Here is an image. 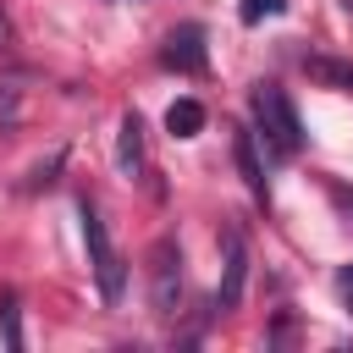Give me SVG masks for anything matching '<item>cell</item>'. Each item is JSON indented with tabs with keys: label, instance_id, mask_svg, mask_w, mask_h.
Returning a JSON list of instances; mask_svg holds the SVG:
<instances>
[{
	"label": "cell",
	"instance_id": "1",
	"mask_svg": "<svg viewBox=\"0 0 353 353\" xmlns=\"http://www.w3.org/2000/svg\"><path fill=\"white\" fill-rule=\"evenodd\" d=\"M248 116H254V138L265 143V154H270V160H292V154L303 149V121H298V110H292L287 88L259 83V88L248 94Z\"/></svg>",
	"mask_w": 353,
	"mask_h": 353
},
{
	"label": "cell",
	"instance_id": "2",
	"mask_svg": "<svg viewBox=\"0 0 353 353\" xmlns=\"http://www.w3.org/2000/svg\"><path fill=\"white\" fill-rule=\"evenodd\" d=\"M77 215H83V243H88V265H94L99 298H105V303H121L127 265H121V254H116V243H110V232H105V215L94 210V199H83V204H77Z\"/></svg>",
	"mask_w": 353,
	"mask_h": 353
},
{
	"label": "cell",
	"instance_id": "3",
	"mask_svg": "<svg viewBox=\"0 0 353 353\" xmlns=\"http://www.w3.org/2000/svg\"><path fill=\"white\" fill-rule=\"evenodd\" d=\"M149 303H154V314L182 309V248H176V237H154V248H149Z\"/></svg>",
	"mask_w": 353,
	"mask_h": 353
},
{
	"label": "cell",
	"instance_id": "4",
	"mask_svg": "<svg viewBox=\"0 0 353 353\" xmlns=\"http://www.w3.org/2000/svg\"><path fill=\"white\" fill-rule=\"evenodd\" d=\"M160 66H165V72H182V77H199V72L210 66L204 28H199V22H182V28H171V33H165V44H160Z\"/></svg>",
	"mask_w": 353,
	"mask_h": 353
},
{
	"label": "cell",
	"instance_id": "5",
	"mask_svg": "<svg viewBox=\"0 0 353 353\" xmlns=\"http://www.w3.org/2000/svg\"><path fill=\"white\" fill-rule=\"evenodd\" d=\"M221 248H226V265H221V287H215V314H232L243 303V281H248V243H243V232H226Z\"/></svg>",
	"mask_w": 353,
	"mask_h": 353
},
{
	"label": "cell",
	"instance_id": "6",
	"mask_svg": "<svg viewBox=\"0 0 353 353\" xmlns=\"http://www.w3.org/2000/svg\"><path fill=\"white\" fill-rule=\"evenodd\" d=\"M232 154H237V171H243L248 193L265 199L270 188H265V165H259V138H254V127H237V132H232Z\"/></svg>",
	"mask_w": 353,
	"mask_h": 353
},
{
	"label": "cell",
	"instance_id": "7",
	"mask_svg": "<svg viewBox=\"0 0 353 353\" xmlns=\"http://www.w3.org/2000/svg\"><path fill=\"white\" fill-rule=\"evenodd\" d=\"M116 165H121L127 176L143 171V116H138V110H127L121 127H116Z\"/></svg>",
	"mask_w": 353,
	"mask_h": 353
},
{
	"label": "cell",
	"instance_id": "8",
	"mask_svg": "<svg viewBox=\"0 0 353 353\" xmlns=\"http://www.w3.org/2000/svg\"><path fill=\"white\" fill-rule=\"evenodd\" d=\"M303 72H309L314 83H325V88L353 94V61H336V55H303Z\"/></svg>",
	"mask_w": 353,
	"mask_h": 353
},
{
	"label": "cell",
	"instance_id": "9",
	"mask_svg": "<svg viewBox=\"0 0 353 353\" xmlns=\"http://www.w3.org/2000/svg\"><path fill=\"white\" fill-rule=\"evenodd\" d=\"M204 127V105L199 99H171V110H165V132L171 138H193Z\"/></svg>",
	"mask_w": 353,
	"mask_h": 353
},
{
	"label": "cell",
	"instance_id": "10",
	"mask_svg": "<svg viewBox=\"0 0 353 353\" xmlns=\"http://www.w3.org/2000/svg\"><path fill=\"white\" fill-rule=\"evenodd\" d=\"M0 320H6V342L22 347V331H17V298H11V292H0Z\"/></svg>",
	"mask_w": 353,
	"mask_h": 353
},
{
	"label": "cell",
	"instance_id": "11",
	"mask_svg": "<svg viewBox=\"0 0 353 353\" xmlns=\"http://www.w3.org/2000/svg\"><path fill=\"white\" fill-rule=\"evenodd\" d=\"M281 11V0H243V22L254 28V22H265V17H276Z\"/></svg>",
	"mask_w": 353,
	"mask_h": 353
},
{
	"label": "cell",
	"instance_id": "12",
	"mask_svg": "<svg viewBox=\"0 0 353 353\" xmlns=\"http://www.w3.org/2000/svg\"><path fill=\"white\" fill-rule=\"evenodd\" d=\"M336 292H342V303L353 309V265H342V270H336Z\"/></svg>",
	"mask_w": 353,
	"mask_h": 353
},
{
	"label": "cell",
	"instance_id": "13",
	"mask_svg": "<svg viewBox=\"0 0 353 353\" xmlns=\"http://www.w3.org/2000/svg\"><path fill=\"white\" fill-rule=\"evenodd\" d=\"M11 44V22H6V6H0V50Z\"/></svg>",
	"mask_w": 353,
	"mask_h": 353
},
{
	"label": "cell",
	"instance_id": "14",
	"mask_svg": "<svg viewBox=\"0 0 353 353\" xmlns=\"http://www.w3.org/2000/svg\"><path fill=\"white\" fill-rule=\"evenodd\" d=\"M336 199H342V204H347V210H353V193H336Z\"/></svg>",
	"mask_w": 353,
	"mask_h": 353
},
{
	"label": "cell",
	"instance_id": "15",
	"mask_svg": "<svg viewBox=\"0 0 353 353\" xmlns=\"http://www.w3.org/2000/svg\"><path fill=\"white\" fill-rule=\"evenodd\" d=\"M342 6H347V11H353V0H342Z\"/></svg>",
	"mask_w": 353,
	"mask_h": 353
}]
</instances>
